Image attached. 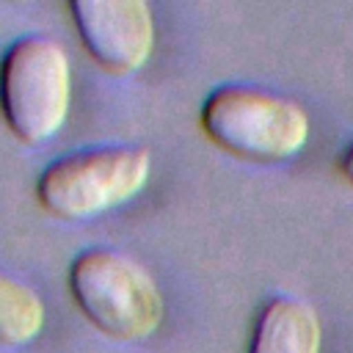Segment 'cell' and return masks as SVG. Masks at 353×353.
Returning <instances> with one entry per match:
<instances>
[{
  "label": "cell",
  "instance_id": "obj_1",
  "mask_svg": "<svg viewBox=\"0 0 353 353\" xmlns=\"http://www.w3.org/2000/svg\"><path fill=\"white\" fill-rule=\"evenodd\" d=\"M69 292L94 328L121 342L149 339L165 314V301L149 270L105 245L85 248L72 259Z\"/></svg>",
  "mask_w": 353,
  "mask_h": 353
},
{
  "label": "cell",
  "instance_id": "obj_2",
  "mask_svg": "<svg viewBox=\"0 0 353 353\" xmlns=\"http://www.w3.org/2000/svg\"><path fill=\"white\" fill-rule=\"evenodd\" d=\"M201 130L223 152L281 163L295 157L309 141L306 110L281 94L256 85H218L201 105Z\"/></svg>",
  "mask_w": 353,
  "mask_h": 353
},
{
  "label": "cell",
  "instance_id": "obj_3",
  "mask_svg": "<svg viewBox=\"0 0 353 353\" xmlns=\"http://www.w3.org/2000/svg\"><path fill=\"white\" fill-rule=\"evenodd\" d=\"M149 171L152 157L143 146H88L52 160L36 179V199L55 218L83 221L138 196Z\"/></svg>",
  "mask_w": 353,
  "mask_h": 353
},
{
  "label": "cell",
  "instance_id": "obj_4",
  "mask_svg": "<svg viewBox=\"0 0 353 353\" xmlns=\"http://www.w3.org/2000/svg\"><path fill=\"white\" fill-rule=\"evenodd\" d=\"M72 63L66 50L41 33L19 36L0 63V110L25 143L52 138L69 113Z\"/></svg>",
  "mask_w": 353,
  "mask_h": 353
},
{
  "label": "cell",
  "instance_id": "obj_5",
  "mask_svg": "<svg viewBox=\"0 0 353 353\" xmlns=\"http://www.w3.org/2000/svg\"><path fill=\"white\" fill-rule=\"evenodd\" d=\"M85 52L113 74L138 72L154 47L152 8L141 0H69Z\"/></svg>",
  "mask_w": 353,
  "mask_h": 353
},
{
  "label": "cell",
  "instance_id": "obj_6",
  "mask_svg": "<svg viewBox=\"0 0 353 353\" xmlns=\"http://www.w3.org/2000/svg\"><path fill=\"white\" fill-rule=\"evenodd\" d=\"M323 328L312 303L273 295L259 309L248 353H320Z\"/></svg>",
  "mask_w": 353,
  "mask_h": 353
},
{
  "label": "cell",
  "instance_id": "obj_7",
  "mask_svg": "<svg viewBox=\"0 0 353 353\" xmlns=\"http://www.w3.org/2000/svg\"><path fill=\"white\" fill-rule=\"evenodd\" d=\"M44 328V303L33 287L0 270V347H22Z\"/></svg>",
  "mask_w": 353,
  "mask_h": 353
},
{
  "label": "cell",
  "instance_id": "obj_8",
  "mask_svg": "<svg viewBox=\"0 0 353 353\" xmlns=\"http://www.w3.org/2000/svg\"><path fill=\"white\" fill-rule=\"evenodd\" d=\"M339 171L345 174V179L353 185V143L345 146V152L339 154Z\"/></svg>",
  "mask_w": 353,
  "mask_h": 353
}]
</instances>
